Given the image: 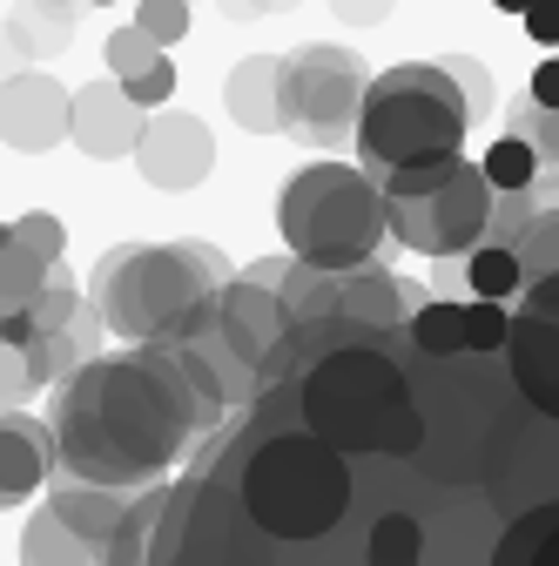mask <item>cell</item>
Returning a JSON list of instances; mask_svg holds the SVG:
<instances>
[{
  "label": "cell",
  "mask_w": 559,
  "mask_h": 566,
  "mask_svg": "<svg viewBox=\"0 0 559 566\" xmlns=\"http://www.w3.org/2000/svg\"><path fill=\"white\" fill-rule=\"evenodd\" d=\"M519 21H526V34H532L539 48H559V0H532Z\"/></svg>",
  "instance_id": "30"
},
{
  "label": "cell",
  "mask_w": 559,
  "mask_h": 566,
  "mask_svg": "<svg viewBox=\"0 0 559 566\" xmlns=\"http://www.w3.org/2000/svg\"><path fill=\"white\" fill-rule=\"evenodd\" d=\"M156 54H169V48H156L143 28H135V21H128V28H115V34H108V48H102V61H108V75H115V82L143 75V67H149Z\"/></svg>",
  "instance_id": "25"
},
{
  "label": "cell",
  "mask_w": 559,
  "mask_h": 566,
  "mask_svg": "<svg viewBox=\"0 0 559 566\" xmlns=\"http://www.w3.org/2000/svg\"><path fill=\"white\" fill-rule=\"evenodd\" d=\"M21 566H102V546L82 539L54 506H41L28 520V533H21Z\"/></svg>",
  "instance_id": "17"
},
{
  "label": "cell",
  "mask_w": 559,
  "mask_h": 566,
  "mask_svg": "<svg viewBox=\"0 0 559 566\" xmlns=\"http://www.w3.org/2000/svg\"><path fill=\"white\" fill-rule=\"evenodd\" d=\"M128 163L143 169L149 189L182 196V189H202L209 169H217V135H209V122H196L182 108H149V122H143V135H135V156Z\"/></svg>",
  "instance_id": "8"
},
{
  "label": "cell",
  "mask_w": 559,
  "mask_h": 566,
  "mask_svg": "<svg viewBox=\"0 0 559 566\" xmlns=\"http://www.w3.org/2000/svg\"><path fill=\"white\" fill-rule=\"evenodd\" d=\"M506 128L539 156V169H559V102H532V95H513L506 108Z\"/></svg>",
  "instance_id": "21"
},
{
  "label": "cell",
  "mask_w": 559,
  "mask_h": 566,
  "mask_svg": "<svg viewBox=\"0 0 559 566\" xmlns=\"http://www.w3.org/2000/svg\"><path fill=\"white\" fill-rule=\"evenodd\" d=\"M230 418L223 391L182 344H135L128 358H88L54 385V472L115 492H149L162 472Z\"/></svg>",
  "instance_id": "1"
},
{
  "label": "cell",
  "mask_w": 559,
  "mask_h": 566,
  "mask_svg": "<svg viewBox=\"0 0 559 566\" xmlns=\"http://www.w3.org/2000/svg\"><path fill=\"white\" fill-rule=\"evenodd\" d=\"M284 54H250L230 67V82H223V108L236 115V128L250 135H284Z\"/></svg>",
  "instance_id": "14"
},
{
  "label": "cell",
  "mask_w": 559,
  "mask_h": 566,
  "mask_svg": "<svg viewBox=\"0 0 559 566\" xmlns=\"http://www.w3.org/2000/svg\"><path fill=\"white\" fill-rule=\"evenodd\" d=\"M499 358H506L513 391L559 424V270L526 283V291L513 297V324H506Z\"/></svg>",
  "instance_id": "7"
},
{
  "label": "cell",
  "mask_w": 559,
  "mask_h": 566,
  "mask_svg": "<svg viewBox=\"0 0 559 566\" xmlns=\"http://www.w3.org/2000/svg\"><path fill=\"white\" fill-rule=\"evenodd\" d=\"M404 337L418 344V358H472V350H465V304L458 297H425L411 311Z\"/></svg>",
  "instance_id": "19"
},
{
  "label": "cell",
  "mask_w": 559,
  "mask_h": 566,
  "mask_svg": "<svg viewBox=\"0 0 559 566\" xmlns=\"http://www.w3.org/2000/svg\"><path fill=\"white\" fill-rule=\"evenodd\" d=\"M276 230H284V250L317 263V270H351L371 263L391 237L384 223V196L371 169L351 163H310L284 182L276 196Z\"/></svg>",
  "instance_id": "4"
},
{
  "label": "cell",
  "mask_w": 559,
  "mask_h": 566,
  "mask_svg": "<svg viewBox=\"0 0 559 566\" xmlns=\"http://www.w3.org/2000/svg\"><path fill=\"white\" fill-rule=\"evenodd\" d=\"M493 8H499V14H526V8H532V0H493Z\"/></svg>",
  "instance_id": "35"
},
{
  "label": "cell",
  "mask_w": 559,
  "mask_h": 566,
  "mask_svg": "<svg viewBox=\"0 0 559 566\" xmlns=\"http://www.w3.org/2000/svg\"><path fill=\"white\" fill-rule=\"evenodd\" d=\"M122 88H128V102H135V108H162V102L176 95V61H169V54H156L143 75H128Z\"/></svg>",
  "instance_id": "28"
},
{
  "label": "cell",
  "mask_w": 559,
  "mask_h": 566,
  "mask_svg": "<svg viewBox=\"0 0 559 566\" xmlns=\"http://www.w3.org/2000/svg\"><path fill=\"white\" fill-rule=\"evenodd\" d=\"M230 256L217 243H115L95 276H88V304L95 317L128 337V344H176L230 283Z\"/></svg>",
  "instance_id": "2"
},
{
  "label": "cell",
  "mask_w": 559,
  "mask_h": 566,
  "mask_svg": "<svg viewBox=\"0 0 559 566\" xmlns=\"http://www.w3.org/2000/svg\"><path fill=\"white\" fill-rule=\"evenodd\" d=\"M34 365H28V337H0V411H21L34 398Z\"/></svg>",
  "instance_id": "24"
},
{
  "label": "cell",
  "mask_w": 559,
  "mask_h": 566,
  "mask_svg": "<svg viewBox=\"0 0 559 566\" xmlns=\"http://www.w3.org/2000/svg\"><path fill=\"white\" fill-rule=\"evenodd\" d=\"M67 102L75 88H61L48 67H14L0 82V142L14 156H48L67 142Z\"/></svg>",
  "instance_id": "9"
},
{
  "label": "cell",
  "mask_w": 559,
  "mask_h": 566,
  "mask_svg": "<svg viewBox=\"0 0 559 566\" xmlns=\"http://www.w3.org/2000/svg\"><path fill=\"white\" fill-rule=\"evenodd\" d=\"M82 8H108V0H82Z\"/></svg>",
  "instance_id": "36"
},
{
  "label": "cell",
  "mask_w": 559,
  "mask_h": 566,
  "mask_svg": "<svg viewBox=\"0 0 559 566\" xmlns=\"http://www.w3.org/2000/svg\"><path fill=\"white\" fill-rule=\"evenodd\" d=\"M8 34L28 61H54L67 41H75V8H61V0H21L8 14Z\"/></svg>",
  "instance_id": "18"
},
{
  "label": "cell",
  "mask_w": 559,
  "mask_h": 566,
  "mask_svg": "<svg viewBox=\"0 0 559 566\" xmlns=\"http://www.w3.org/2000/svg\"><path fill=\"white\" fill-rule=\"evenodd\" d=\"M217 8H223L230 21H256V14H284V8H297V0H217Z\"/></svg>",
  "instance_id": "32"
},
{
  "label": "cell",
  "mask_w": 559,
  "mask_h": 566,
  "mask_svg": "<svg viewBox=\"0 0 559 566\" xmlns=\"http://www.w3.org/2000/svg\"><path fill=\"white\" fill-rule=\"evenodd\" d=\"M135 28H143L156 48H176L189 34V0H143V8H135Z\"/></svg>",
  "instance_id": "26"
},
{
  "label": "cell",
  "mask_w": 559,
  "mask_h": 566,
  "mask_svg": "<svg viewBox=\"0 0 559 566\" xmlns=\"http://www.w3.org/2000/svg\"><path fill=\"white\" fill-rule=\"evenodd\" d=\"M14 237H21L34 256H48V263H61V250H67V223L48 217V209H28V217H14Z\"/></svg>",
  "instance_id": "27"
},
{
  "label": "cell",
  "mask_w": 559,
  "mask_h": 566,
  "mask_svg": "<svg viewBox=\"0 0 559 566\" xmlns=\"http://www.w3.org/2000/svg\"><path fill=\"white\" fill-rule=\"evenodd\" d=\"M61 8H82V0H61Z\"/></svg>",
  "instance_id": "37"
},
{
  "label": "cell",
  "mask_w": 559,
  "mask_h": 566,
  "mask_svg": "<svg viewBox=\"0 0 559 566\" xmlns=\"http://www.w3.org/2000/svg\"><path fill=\"white\" fill-rule=\"evenodd\" d=\"M41 276H48V256H34L21 237L0 243V317H21L41 291Z\"/></svg>",
  "instance_id": "20"
},
{
  "label": "cell",
  "mask_w": 559,
  "mask_h": 566,
  "mask_svg": "<svg viewBox=\"0 0 559 566\" xmlns=\"http://www.w3.org/2000/svg\"><path fill=\"white\" fill-rule=\"evenodd\" d=\"M439 67H445V75L458 82V95H465V108H472V122H478L485 108H493V75H485V67H478V61H465V54H445Z\"/></svg>",
  "instance_id": "29"
},
{
  "label": "cell",
  "mask_w": 559,
  "mask_h": 566,
  "mask_svg": "<svg viewBox=\"0 0 559 566\" xmlns=\"http://www.w3.org/2000/svg\"><path fill=\"white\" fill-rule=\"evenodd\" d=\"M418 304H425V291H418V283H404V276H391L378 256L337 270V291H330V317L365 324V331H404Z\"/></svg>",
  "instance_id": "12"
},
{
  "label": "cell",
  "mask_w": 559,
  "mask_h": 566,
  "mask_svg": "<svg viewBox=\"0 0 559 566\" xmlns=\"http://www.w3.org/2000/svg\"><path fill=\"white\" fill-rule=\"evenodd\" d=\"M48 506H54L67 526H75L82 539L108 546L115 526H122V513H128V492L95 485V479H75V472H54V479H48Z\"/></svg>",
  "instance_id": "16"
},
{
  "label": "cell",
  "mask_w": 559,
  "mask_h": 566,
  "mask_svg": "<svg viewBox=\"0 0 559 566\" xmlns=\"http://www.w3.org/2000/svg\"><path fill=\"white\" fill-rule=\"evenodd\" d=\"M526 95H532V102H559V54L532 67V88H526Z\"/></svg>",
  "instance_id": "33"
},
{
  "label": "cell",
  "mask_w": 559,
  "mask_h": 566,
  "mask_svg": "<svg viewBox=\"0 0 559 566\" xmlns=\"http://www.w3.org/2000/svg\"><path fill=\"white\" fill-rule=\"evenodd\" d=\"M439 263V291H465V297H493V304H513L526 291L519 276V256L506 243H472L465 256H432Z\"/></svg>",
  "instance_id": "15"
},
{
  "label": "cell",
  "mask_w": 559,
  "mask_h": 566,
  "mask_svg": "<svg viewBox=\"0 0 559 566\" xmlns=\"http://www.w3.org/2000/svg\"><path fill=\"white\" fill-rule=\"evenodd\" d=\"M513 256H519V276H526V283H539V276H552V270H559V202L532 209V223L519 230Z\"/></svg>",
  "instance_id": "22"
},
{
  "label": "cell",
  "mask_w": 559,
  "mask_h": 566,
  "mask_svg": "<svg viewBox=\"0 0 559 566\" xmlns=\"http://www.w3.org/2000/svg\"><path fill=\"white\" fill-rule=\"evenodd\" d=\"M276 88H284V135L310 142V149H344L358 135L371 67L337 41H310V48L284 54V82Z\"/></svg>",
  "instance_id": "6"
},
{
  "label": "cell",
  "mask_w": 559,
  "mask_h": 566,
  "mask_svg": "<svg viewBox=\"0 0 559 566\" xmlns=\"http://www.w3.org/2000/svg\"><path fill=\"white\" fill-rule=\"evenodd\" d=\"M532 566H559V526L539 539V553H532Z\"/></svg>",
  "instance_id": "34"
},
{
  "label": "cell",
  "mask_w": 559,
  "mask_h": 566,
  "mask_svg": "<svg viewBox=\"0 0 559 566\" xmlns=\"http://www.w3.org/2000/svg\"><path fill=\"white\" fill-rule=\"evenodd\" d=\"M378 196H384L391 237L418 256H465L485 237V217H493V182L458 149L378 169Z\"/></svg>",
  "instance_id": "5"
},
{
  "label": "cell",
  "mask_w": 559,
  "mask_h": 566,
  "mask_svg": "<svg viewBox=\"0 0 559 566\" xmlns=\"http://www.w3.org/2000/svg\"><path fill=\"white\" fill-rule=\"evenodd\" d=\"M54 424L34 411H0V513L28 506L54 479Z\"/></svg>",
  "instance_id": "13"
},
{
  "label": "cell",
  "mask_w": 559,
  "mask_h": 566,
  "mask_svg": "<svg viewBox=\"0 0 559 566\" xmlns=\"http://www.w3.org/2000/svg\"><path fill=\"white\" fill-rule=\"evenodd\" d=\"M217 331L243 350V358L263 371L276 350L291 344V311H284V297L270 291V283H256V276H230L223 291H217Z\"/></svg>",
  "instance_id": "11"
},
{
  "label": "cell",
  "mask_w": 559,
  "mask_h": 566,
  "mask_svg": "<svg viewBox=\"0 0 559 566\" xmlns=\"http://www.w3.org/2000/svg\"><path fill=\"white\" fill-rule=\"evenodd\" d=\"M472 135V108L458 82L439 61H398L384 75H371L365 108H358V169H398V163H425L452 156Z\"/></svg>",
  "instance_id": "3"
},
{
  "label": "cell",
  "mask_w": 559,
  "mask_h": 566,
  "mask_svg": "<svg viewBox=\"0 0 559 566\" xmlns=\"http://www.w3.org/2000/svg\"><path fill=\"white\" fill-rule=\"evenodd\" d=\"M330 14H337L344 28H378V21L391 14V0H330Z\"/></svg>",
  "instance_id": "31"
},
{
  "label": "cell",
  "mask_w": 559,
  "mask_h": 566,
  "mask_svg": "<svg viewBox=\"0 0 559 566\" xmlns=\"http://www.w3.org/2000/svg\"><path fill=\"white\" fill-rule=\"evenodd\" d=\"M478 169H485V182H493V189H526V182L539 176V156L526 149L513 128H506L493 149H485V163H478Z\"/></svg>",
  "instance_id": "23"
},
{
  "label": "cell",
  "mask_w": 559,
  "mask_h": 566,
  "mask_svg": "<svg viewBox=\"0 0 559 566\" xmlns=\"http://www.w3.org/2000/svg\"><path fill=\"white\" fill-rule=\"evenodd\" d=\"M143 122H149V108H135L115 75L75 88V102H67V142H75L82 156H95V163L135 156V135H143Z\"/></svg>",
  "instance_id": "10"
}]
</instances>
